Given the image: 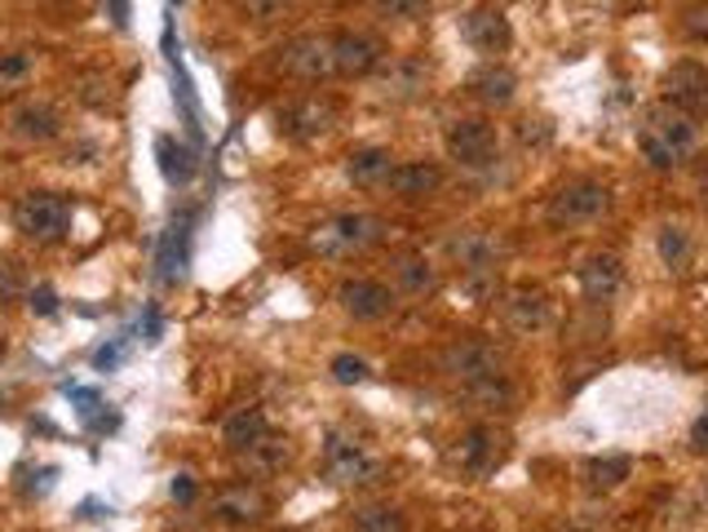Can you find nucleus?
Returning <instances> with one entry per match:
<instances>
[{
	"mask_svg": "<svg viewBox=\"0 0 708 532\" xmlns=\"http://www.w3.org/2000/svg\"><path fill=\"white\" fill-rule=\"evenodd\" d=\"M695 147H699L695 116H686L668 103H655L637 125V151L651 169H677L695 156Z\"/></svg>",
	"mask_w": 708,
	"mask_h": 532,
	"instance_id": "obj_1",
	"label": "nucleus"
},
{
	"mask_svg": "<svg viewBox=\"0 0 708 532\" xmlns=\"http://www.w3.org/2000/svg\"><path fill=\"white\" fill-rule=\"evenodd\" d=\"M377 240H382V217L373 213H336L310 231V248L319 257H350L373 248Z\"/></svg>",
	"mask_w": 708,
	"mask_h": 532,
	"instance_id": "obj_2",
	"label": "nucleus"
},
{
	"mask_svg": "<svg viewBox=\"0 0 708 532\" xmlns=\"http://www.w3.org/2000/svg\"><path fill=\"white\" fill-rule=\"evenodd\" d=\"M14 226L36 244H58L72 231V204L54 191H28L14 204Z\"/></svg>",
	"mask_w": 708,
	"mask_h": 532,
	"instance_id": "obj_3",
	"label": "nucleus"
},
{
	"mask_svg": "<svg viewBox=\"0 0 708 532\" xmlns=\"http://www.w3.org/2000/svg\"><path fill=\"white\" fill-rule=\"evenodd\" d=\"M323 479L336 483V488H364V483H377L382 479V461L345 435H328L323 444Z\"/></svg>",
	"mask_w": 708,
	"mask_h": 532,
	"instance_id": "obj_4",
	"label": "nucleus"
},
{
	"mask_svg": "<svg viewBox=\"0 0 708 532\" xmlns=\"http://www.w3.org/2000/svg\"><path fill=\"white\" fill-rule=\"evenodd\" d=\"M607 209H611V191H607L602 182L580 178V182H567V187L549 200V222H554V226H584V222L602 217Z\"/></svg>",
	"mask_w": 708,
	"mask_h": 532,
	"instance_id": "obj_5",
	"label": "nucleus"
},
{
	"mask_svg": "<svg viewBox=\"0 0 708 532\" xmlns=\"http://www.w3.org/2000/svg\"><path fill=\"white\" fill-rule=\"evenodd\" d=\"M448 156L465 169H487L496 160V129L483 116H461L448 125Z\"/></svg>",
	"mask_w": 708,
	"mask_h": 532,
	"instance_id": "obj_6",
	"label": "nucleus"
},
{
	"mask_svg": "<svg viewBox=\"0 0 708 532\" xmlns=\"http://www.w3.org/2000/svg\"><path fill=\"white\" fill-rule=\"evenodd\" d=\"M279 67L292 76V81H328L336 76L332 72V36H297L279 50Z\"/></svg>",
	"mask_w": 708,
	"mask_h": 532,
	"instance_id": "obj_7",
	"label": "nucleus"
},
{
	"mask_svg": "<svg viewBox=\"0 0 708 532\" xmlns=\"http://www.w3.org/2000/svg\"><path fill=\"white\" fill-rule=\"evenodd\" d=\"M443 373H452L461 386L479 382V377H492V373H501V351L483 338H461L443 351Z\"/></svg>",
	"mask_w": 708,
	"mask_h": 532,
	"instance_id": "obj_8",
	"label": "nucleus"
},
{
	"mask_svg": "<svg viewBox=\"0 0 708 532\" xmlns=\"http://www.w3.org/2000/svg\"><path fill=\"white\" fill-rule=\"evenodd\" d=\"M664 103L686 111V116H699L708 111V67L699 63H673V72L664 76Z\"/></svg>",
	"mask_w": 708,
	"mask_h": 532,
	"instance_id": "obj_9",
	"label": "nucleus"
},
{
	"mask_svg": "<svg viewBox=\"0 0 708 532\" xmlns=\"http://www.w3.org/2000/svg\"><path fill=\"white\" fill-rule=\"evenodd\" d=\"M461 36H465V45H474L479 54H501V50H509L514 28H509L505 10L479 6V10H470V14L461 19Z\"/></svg>",
	"mask_w": 708,
	"mask_h": 532,
	"instance_id": "obj_10",
	"label": "nucleus"
},
{
	"mask_svg": "<svg viewBox=\"0 0 708 532\" xmlns=\"http://www.w3.org/2000/svg\"><path fill=\"white\" fill-rule=\"evenodd\" d=\"M382 45L373 41V36H364V32H341V36H332V72L336 76H368V72H377L382 67Z\"/></svg>",
	"mask_w": 708,
	"mask_h": 532,
	"instance_id": "obj_11",
	"label": "nucleus"
},
{
	"mask_svg": "<svg viewBox=\"0 0 708 532\" xmlns=\"http://www.w3.org/2000/svg\"><path fill=\"white\" fill-rule=\"evenodd\" d=\"M332 120H336V107L328 98H301L288 111H279V134L292 138V142H310L319 134H328Z\"/></svg>",
	"mask_w": 708,
	"mask_h": 532,
	"instance_id": "obj_12",
	"label": "nucleus"
},
{
	"mask_svg": "<svg viewBox=\"0 0 708 532\" xmlns=\"http://www.w3.org/2000/svg\"><path fill=\"white\" fill-rule=\"evenodd\" d=\"M452 461H457V466H461V475H470V479L492 475V470L501 466V435H496V430H487V426L465 430V435H461V444L452 448Z\"/></svg>",
	"mask_w": 708,
	"mask_h": 532,
	"instance_id": "obj_13",
	"label": "nucleus"
},
{
	"mask_svg": "<svg viewBox=\"0 0 708 532\" xmlns=\"http://www.w3.org/2000/svg\"><path fill=\"white\" fill-rule=\"evenodd\" d=\"M336 302L354 320H386L395 311V294L386 285H377V280H345L336 289Z\"/></svg>",
	"mask_w": 708,
	"mask_h": 532,
	"instance_id": "obj_14",
	"label": "nucleus"
},
{
	"mask_svg": "<svg viewBox=\"0 0 708 532\" xmlns=\"http://www.w3.org/2000/svg\"><path fill=\"white\" fill-rule=\"evenodd\" d=\"M10 129H14V138H23V142H54V138L63 134V116H58V107H54V103L28 98V103H19V107H14Z\"/></svg>",
	"mask_w": 708,
	"mask_h": 532,
	"instance_id": "obj_15",
	"label": "nucleus"
},
{
	"mask_svg": "<svg viewBox=\"0 0 708 532\" xmlns=\"http://www.w3.org/2000/svg\"><path fill=\"white\" fill-rule=\"evenodd\" d=\"M261 514H266V497L257 488H248V483H230V488H222L213 497V519L226 523V528H248Z\"/></svg>",
	"mask_w": 708,
	"mask_h": 532,
	"instance_id": "obj_16",
	"label": "nucleus"
},
{
	"mask_svg": "<svg viewBox=\"0 0 708 532\" xmlns=\"http://www.w3.org/2000/svg\"><path fill=\"white\" fill-rule=\"evenodd\" d=\"M620 285H624V266H620V257L615 253H593L584 266H580V294L589 298V302H611L615 294H620Z\"/></svg>",
	"mask_w": 708,
	"mask_h": 532,
	"instance_id": "obj_17",
	"label": "nucleus"
},
{
	"mask_svg": "<svg viewBox=\"0 0 708 532\" xmlns=\"http://www.w3.org/2000/svg\"><path fill=\"white\" fill-rule=\"evenodd\" d=\"M448 253H452V262L461 266V276H470V272H492V266H496V240H492L487 231H479V226L457 231V235L448 240Z\"/></svg>",
	"mask_w": 708,
	"mask_h": 532,
	"instance_id": "obj_18",
	"label": "nucleus"
},
{
	"mask_svg": "<svg viewBox=\"0 0 708 532\" xmlns=\"http://www.w3.org/2000/svg\"><path fill=\"white\" fill-rule=\"evenodd\" d=\"M505 320L514 333H540L549 324V298L540 289H514L505 302Z\"/></svg>",
	"mask_w": 708,
	"mask_h": 532,
	"instance_id": "obj_19",
	"label": "nucleus"
},
{
	"mask_svg": "<svg viewBox=\"0 0 708 532\" xmlns=\"http://www.w3.org/2000/svg\"><path fill=\"white\" fill-rule=\"evenodd\" d=\"M439 182H443V173H439L435 164L412 160V164H395L386 187H390L399 200H426V195H435V191H439Z\"/></svg>",
	"mask_w": 708,
	"mask_h": 532,
	"instance_id": "obj_20",
	"label": "nucleus"
},
{
	"mask_svg": "<svg viewBox=\"0 0 708 532\" xmlns=\"http://www.w3.org/2000/svg\"><path fill=\"white\" fill-rule=\"evenodd\" d=\"M390 151L386 147H360V151H350L345 160V173L354 187H386L390 182Z\"/></svg>",
	"mask_w": 708,
	"mask_h": 532,
	"instance_id": "obj_21",
	"label": "nucleus"
},
{
	"mask_svg": "<svg viewBox=\"0 0 708 532\" xmlns=\"http://www.w3.org/2000/svg\"><path fill=\"white\" fill-rule=\"evenodd\" d=\"M266 435H270V422H266L261 408H239V413H230L226 426H222V439H226L230 453H248V448L261 444Z\"/></svg>",
	"mask_w": 708,
	"mask_h": 532,
	"instance_id": "obj_22",
	"label": "nucleus"
},
{
	"mask_svg": "<svg viewBox=\"0 0 708 532\" xmlns=\"http://www.w3.org/2000/svg\"><path fill=\"white\" fill-rule=\"evenodd\" d=\"M155 266H160V280H164V285H182V276H186V217L164 231L160 253H155Z\"/></svg>",
	"mask_w": 708,
	"mask_h": 532,
	"instance_id": "obj_23",
	"label": "nucleus"
},
{
	"mask_svg": "<svg viewBox=\"0 0 708 532\" xmlns=\"http://www.w3.org/2000/svg\"><path fill=\"white\" fill-rule=\"evenodd\" d=\"M470 89H474V98H479V103H487V107H505V103H514L518 81H514V72H509V67H483V72L470 81Z\"/></svg>",
	"mask_w": 708,
	"mask_h": 532,
	"instance_id": "obj_24",
	"label": "nucleus"
},
{
	"mask_svg": "<svg viewBox=\"0 0 708 532\" xmlns=\"http://www.w3.org/2000/svg\"><path fill=\"white\" fill-rule=\"evenodd\" d=\"M155 156H160V173L173 182V187H186L195 178V151L182 147L178 138H160L155 142Z\"/></svg>",
	"mask_w": 708,
	"mask_h": 532,
	"instance_id": "obj_25",
	"label": "nucleus"
},
{
	"mask_svg": "<svg viewBox=\"0 0 708 532\" xmlns=\"http://www.w3.org/2000/svg\"><path fill=\"white\" fill-rule=\"evenodd\" d=\"M395 285L404 289V294H412V298H426V294H435V266L426 262V257H417V253H408V257H399L395 262Z\"/></svg>",
	"mask_w": 708,
	"mask_h": 532,
	"instance_id": "obj_26",
	"label": "nucleus"
},
{
	"mask_svg": "<svg viewBox=\"0 0 708 532\" xmlns=\"http://www.w3.org/2000/svg\"><path fill=\"white\" fill-rule=\"evenodd\" d=\"M465 400L487 408V413H501L514 404V386L505 382V373H492V377H479V382H465Z\"/></svg>",
	"mask_w": 708,
	"mask_h": 532,
	"instance_id": "obj_27",
	"label": "nucleus"
},
{
	"mask_svg": "<svg viewBox=\"0 0 708 532\" xmlns=\"http://www.w3.org/2000/svg\"><path fill=\"white\" fill-rule=\"evenodd\" d=\"M629 470H633L629 457H589L580 475H584V483H589L593 492H611V488H620V483L629 479Z\"/></svg>",
	"mask_w": 708,
	"mask_h": 532,
	"instance_id": "obj_28",
	"label": "nucleus"
},
{
	"mask_svg": "<svg viewBox=\"0 0 708 532\" xmlns=\"http://www.w3.org/2000/svg\"><path fill=\"white\" fill-rule=\"evenodd\" d=\"M354 532H408V519L399 506H364L354 510Z\"/></svg>",
	"mask_w": 708,
	"mask_h": 532,
	"instance_id": "obj_29",
	"label": "nucleus"
},
{
	"mask_svg": "<svg viewBox=\"0 0 708 532\" xmlns=\"http://www.w3.org/2000/svg\"><path fill=\"white\" fill-rule=\"evenodd\" d=\"M244 461H248V470L253 475H275L283 461H288V444L283 439H275V435H266L261 444H253L248 453H239Z\"/></svg>",
	"mask_w": 708,
	"mask_h": 532,
	"instance_id": "obj_30",
	"label": "nucleus"
},
{
	"mask_svg": "<svg viewBox=\"0 0 708 532\" xmlns=\"http://www.w3.org/2000/svg\"><path fill=\"white\" fill-rule=\"evenodd\" d=\"M421 81H426V67H421V63H395V67L386 72V94L412 98V94L421 89Z\"/></svg>",
	"mask_w": 708,
	"mask_h": 532,
	"instance_id": "obj_31",
	"label": "nucleus"
},
{
	"mask_svg": "<svg viewBox=\"0 0 708 532\" xmlns=\"http://www.w3.org/2000/svg\"><path fill=\"white\" fill-rule=\"evenodd\" d=\"M659 257H664L668 272H673V266H677V272L686 266V257H690V240H686V231H682V226H664V231H659Z\"/></svg>",
	"mask_w": 708,
	"mask_h": 532,
	"instance_id": "obj_32",
	"label": "nucleus"
},
{
	"mask_svg": "<svg viewBox=\"0 0 708 532\" xmlns=\"http://www.w3.org/2000/svg\"><path fill=\"white\" fill-rule=\"evenodd\" d=\"M36 67L32 50H0V85H14V81H28Z\"/></svg>",
	"mask_w": 708,
	"mask_h": 532,
	"instance_id": "obj_33",
	"label": "nucleus"
},
{
	"mask_svg": "<svg viewBox=\"0 0 708 532\" xmlns=\"http://www.w3.org/2000/svg\"><path fill=\"white\" fill-rule=\"evenodd\" d=\"M332 377H336L341 386H360V382L373 377V364H368L364 355H350V351H345V355L332 360Z\"/></svg>",
	"mask_w": 708,
	"mask_h": 532,
	"instance_id": "obj_34",
	"label": "nucleus"
},
{
	"mask_svg": "<svg viewBox=\"0 0 708 532\" xmlns=\"http://www.w3.org/2000/svg\"><path fill=\"white\" fill-rule=\"evenodd\" d=\"M682 32L699 45H708V0H695V6L682 10Z\"/></svg>",
	"mask_w": 708,
	"mask_h": 532,
	"instance_id": "obj_35",
	"label": "nucleus"
},
{
	"mask_svg": "<svg viewBox=\"0 0 708 532\" xmlns=\"http://www.w3.org/2000/svg\"><path fill=\"white\" fill-rule=\"evenodd\" d=\"M426 6H430V0H377V10H382L386 19H399V23L426 19Z\"/></svg>",
	"mask_w": 708,
	"mask_h": 532,
	"instance_id": "obj_36",
	"label": "nucleus"
},
{
	"mask_svg": "<svg viewBox=\"0 0 708 532\" xmlns=\"http://www.w3.org/2000/svg\"><path fill=\"white\" fill-rule=\"evenodd\" d=\"M23 294V266L14 257H0V302H14Z\"/></svg>",
	"mask_w": 708,
	"mask_h": 532,
	"instance_id": "obj_37",
	"label": "nucleus"
},
{
	"mask_svg": "<svg viewBox=\"0 0 708 532\" xmlns=\"http://www.w3.org/2000/svg\"><path fill=\"white\" fill-rule=\"evenodd\" d=\"M518 142L523 147H549L554 142V125L549 120H523L518 125Z\"/></svg>",
	"mask_w": 708,
	"mask_h": 532,
	"instance_id": "obj_38",
	"label": "nucleus"
},
{
	"mask_svg": "<svg viewBox=\"0 0 708 532\" xmlns=\"http://www.w3.org/2000/svg\"><path fill=\"white\" fill-rule=\"evenodd\" d=\"M283 6H288V0H244V14L253 23H275L283 14Z\"/></svg>",
	"mask_w": 708,
	"mask_h": 532,
	"instance_id": "obj_39",
	"label": "nucleus"
},
{
	"mask_svg": "<svg viewBox=\"0 0 708 532\" xmlns=\"http://www.w3.org/2000/svg\"><path fill=\"white\" fill-rule=\"evenodd\" d=\"M32 311H36V316H54V311H58V294H54L50 285L32 289Z\"/></svg>",
	"mask_w": 708,
	"mask_h": 532,
	"instance_id": "obj_40",
	"label": "nucleus"
},
{
	"mask_svg": "<svg viewBox=\"0 0 708 532\" xmlns=\"http://www.w3.org/2000/svg\"><path fill=\"white\" fill-rule=\"evenodd\" d=\"M169 492H173V501H182V506H186V501H191V497H195V483H191V475H178V479H173V488H169Z\"/></svg>",
	"mask_w": 708,
	"mask_h": 532,
	"instance_id": "obj_41",
	"label": "nucleus"
},
{
	"mask_svg": "<svg viewBox=\"0 0 708 532\" xmlns=\"http://www.w3.org/2000/svg\"><path fill=\"white\" fill-rule=\"evenodd\" d=\"M107 10H111L116 28H129V0H107Z\"/></svg>",
	"mask_w": 708,
	"mask_h": 532,
	"instance_id": "obj_42",
	"label": "nucleus"
},
{
	"mask_svg": "<svg viewBox=\"0 0 708 532\" xmlns=\"http://www.w3.org/2000/svg\"><path fill=\"white\" fill-rule=\"evenodd\" d=\"M554 532H598V528H593V523H576V519H571V523H558Z\"/></svg>",
	"mask_w": 708,
	"mask_h": 532,
	"instance_id": "obj_43",
	"label": "nucleus"
},
{
	"mask_svg": "<svg viewBox=\"0 0 708 532\" xmlns=\"http://www.w3.org/2000/svg\"><path fill=\"white\" fill-rule=\"evenodd\" d=\"M704 204H708V173H704Z\"/></svg>",
	"mask_w": 708,
	"mask_h": 532,
	"instance_id": "obj_44",
	"label": "nucleus"
},
{
	"mask_svg": "<svg viewBox=\"0 0 708 532\" xmlns=\"http://www.w3.org/2000/svg\"><path fill=\"white\" fill-rule=\"evenodd\" d=\"M173 6H182V0H173Z\"/></svg>",
	"mask_w": 708,
	"mask_h": 532,
	"instance_id": "obj_45",
	"label": "nucleus"
}]
</instances>
